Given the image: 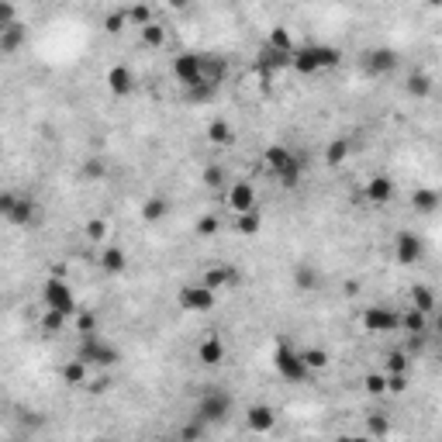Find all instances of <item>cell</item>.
I'll use <instances>...</instances> for the list:
<instances>
[{
    "label": "cell",
    "mask_w": 442,
    "mask_h": 442,
    "mask_svg": "<svg viewBox=\"0 0 442 442\" xmlns=\"http://www.w3.org/2000/svg\"><path fill=\"white\" fill-rule=\"evenodd\" d=\"M232 411H235V394L225 383H208V387L197 390L190 418L201 422L204 429H211V425H225L232 418Z\"/></svg>",
    "instance_id": "obj_1"
},
{
    "label": "cell",
    "mask_w": 442,
    "mask_h": 442,
    "mask_svg": "<svg viewBox=\"0 0 442 442\" xmlns=\"http://www.w3.org/2000/svg\"><path fill=\"white\" fill-rule=\"evenodd\" d=\"M263 166H266V173L277 180V187L284 190H294L301 187V180H304V169H308V159L301 156L294 145H270L266 153H263Z\"/></svg>",
    "instance_id": "obj_2"
},
{
    "label": "cell",
    "mask_w": 442,
    "mask_h": 442,
    "mask_svg": "<svg viewBox=\"0 0 442 442\" xmlns=\"http://www.w3.org/2000/svg\"><path fill=\"white\" fill-rule=\"evenodd\" d=\"M0 218L11 228H38L42 225V204L25 190H0Z\"/></svg>",
    "instance_id": "obj_3"
},
{
    "label": "cell",
    "mask_w": 442,
    "mask_h": 442,
    "mask_svg": "<svg viewBox=\"0 0 442 442\" xmlns=\"http://www.w3.org/2000/svg\"><path fill=\"white\" fill-rule=\"evenodd\" d=\"M73 359H80L87 370H90V366H97V370H111V366L121 363V349L114 346L111 339H104L100 332H90V335H80L76 356H73Z\"/></svg>",
    "instance_id": "obj_4"
},
{
    "label": "cell",
    "mask_w": 442,
    "mask_h": 442,
    "mask_svg": "<svg viewBox=\"0 0 442 442\" xmlns=\"http://www.w3.org/2000/svg\"><path fill=\"white\" fill-rule=\"evenodd\" d=\"M339 59H342V52L332 45H294V52H290V66L301 76H318V73L339 66Z\"/></svg>",
    "instance_id": "obj_5"
},
{
    "label": "cell",
    "mask_w": 442,
    "mask_h": 442,
    "mask_svg": "<svg viewBox=\"0 0 442 442\" xmlns=\"http://www.w3.org/2000/svg\"><path fill=\"white\" fill-rule=\"evenodd\" d=\"M42 304L49 308V311H59L63 318H76L80 315V301H76V294H73V287L66 284L63 277H49L45 287H42Z\"/></svg>",
    "instance_id": "obj_6"
},
{
    "label": "cell",
    "mask_w": 442,
    "mask_h": 442,
    "mask_svg": "<svg viewBox=\"0 0 442 442\" xmlns=\"http://www.w3.org/2000/svg\"><path fill=\"white\" fill-rule=\"evenodd\" d=\"M273 370H277V377L284 380V383H304V380L311 377L308 366L301 363V349H294L287 339H280L273 346Z\"/></svg>",
    "instance_id": "obj_7"
},
{
    "label": "cell",
    "mask_w": 442,
    "mask_h": 442,
    "mask_svg": "<svg viewBox=\"0 0 442 442\" xmlns=\"http://www.w3.org/2000/svg\"><path fill=\"white\" fill-rule=\"evenodd\" d=\"M359 325L366 328V332H401V315H394L387 304H370V308H363V315H359Z\"/></svg>",
    "instance_id": "obj_8"
},
{
    "label": "cell",
    "mask_w": 442,
    "mask_h": 442,
    "mask_svg": "<svg viewBox=\"0 0 442 442\" xmlns=\"http://www.w3.org/2000/svg\"><path fill=\"white\" fill-rule=\"evenodd\" d=\"M177 301H180V308H184V311H197V315H208V311L215 308L218 294H215V290H208L204 284H187V287H180Z\"/></svg>",
    "instance_id": "obj_9"
},
{
    "label": "cell",
    "mask_w": 442,
    "mask_h": 442,
    "mask_svg": "<svg viewBox=\"0 0 442 442\" xmlns=\"http://www.w3.org/2000/svg\"><path fill=\"white\" fill-rule=\"evenodd\" d=\"M246 429H249L253 436L273 432V429H277V411L270 408V405H253L249 414H246Z\"/></svg>",
    "instance_id": "obj_10"
},
{
    "label": "cell",
    "mask_w": 442,
    "mask_h": 442,
    "mask_svg": "<svg viewBox=\"0 0 442 442\" xmlns=\"http://www.w3.org/2000/svg\"><path fill=\"white\" fill-rule=\"evenodd\" d=\"M394 256H398V263H405V266L418 263V259H422V239H418L414 232H401V235L394 239Z\"/></svg>",
    "instance_id": "obj_11"
},
{
    "label": "cell",
    "mask_w": 442,
    "mask_h": 442,
    "mask_svg": "<svg viewBox=\"0 0 442 442\" xmlns=\"http://www.w3.org/2000/svg\"><path fill=\"white\" fill-rule=\"evenodd\" d=\"M225 201H228V208H232L235 215L256 211V190L249 187V184H232L228 193H225Z\"/></svg>",
    "instance_id": "obj_12"
},
{
    "label": "cell",
    "mask_w": 442,
    "mask_h": 442,
    "mask_svg": "<svg viewBox=\"0 0 442 442\" xmlns=\"http://www.w3.org/2000/svg\"><path fill=\"white\" fill-rule=\"evenodd\" d=\"M197 284H204L208 290H215V294H218L221 287L239 284V270H235V266H228V263H221V266H211V270H208Z\"/></svg>",
    "instance_id": "obj_13"
},
{
    "label": "cell",
    "mask_w": 442,
    "mask_h": 442,
    "mask_svg": "<svg viewBox=\"0 0 442 442\" xmlns=\"http://www.w3.org/2000/svg\"><path fill=\"white\" fill-rule=\"evenodd\" d=\"M107 87H111V94L114 97H128L135 90V73H131V66H111L107 69Z\"/></svg>",
    "instance_id": "obj_14"
},
{
    "label": "cell",
    "mask_w": 442,
    "mask_h": 442,
    "mask_svg": "<svg viewBox=\"0 0 442 442\" xmlns=\"http://www.w3.org/2000/svg\"><path fill=\"white\" fill-rule=\"evenodd\" d=\"M138 215H142V221H145V225L166 221V215H169V201H166V193H149V197L142 201Z\"/></svg>",
    "instance_id": "obj_15"
},
{
    "label": "cell",
    "mask_w": 442,
    "mask_h": 442,
    "mask_svg": "<svg viewBox=\"0 0 442 442\" xmlns=\"http://www.w3.org/2000/svg\"><path fill=\"white\" fill-rule=\"evenodd\" d=\"M100 270H104V273H111V277H121V273L128 270L125 249H121V246H111V242H107V246L100 249Z\"/></svg>",
    "instance_id": "obj_16"
},
{
    "label": "cell",
    "mask_w": 442,
    "mask_h": 442,
    "mask_svg": "<svg viewBox=\"0 0 442 442\" xmlns=\"http://www.w3.org/2000/svg\"><path fill=\"white\" fill-rule=\"evenodd\" d=\"M363 197H366L370 204H387V201L394 197V180H390V177H383V173H377L374 180H366Z\"/></svg>",
    "instance_id": "obj_17"
},
{
    "label": "cell",
    "mask_w": 442,
    "mask_h": 442,
    "mask_svg": "<svg viewBox=\"0 0 442 442\" xmlns=\"http://www.w3.org/2000/svg\"><path fill=\"white\" fill-rule=\"evenodd\" d=\"M197 359H201L204 366H218L221 359H225V342H221V335L201 339V342H197Z\"/></svg>",
    "instance_id": "obj_18"
},
{
    "label": "cell",
    "mask_w": 442,
    "mask_h": 442,
    "mask_svg": "<svg viewBox=\"0 0 442 442\" xmlns=\"http://www.w3.org/2000/svg\"><path fill=\"white\" fill-rule=\"evenodd\" d=\"M394 66H398V52H390V49H374V52H366V69H370L374 76L394 73Z\"/></svg>",
    "instance_id": "obj_19"
},
{
    "label": "cell",
    "mask_w": 442,
    "mask_h": 442,
    "mask_svg": "<svg viewBox=\"0 0 442 442\" xmlns=\"http://www.w3.org/2000/svg\"><path fill=\"white\" fill-rule=\"evenodd\" d=\"M87 377H90V370H87L80 359H66V363H63L66 387H87Z\"/></svg>",
    "instance_id": "obj_20"
},
{
    "label": "cell",
    "mask_w": 442,
    "mask_h": 442,
    "mask_svg": "<svg viewBox=\"0 0 442 442\" xmlns=\"http://www.w3.org/2000/svg\"><path fill=\"white\" fill-rule=\"evenodd\" d=\"M401 332H411V335H429V318L422 315V311H414V308H408V311L401 315Z\"/></svg>",
    "instance_id": "obj_21"
},
{
    "label": "cell",
    "mask_w": 442,
    "mask_h": 442,
    "mask_svg": "<svg viewBox=\"0 0 442 442\" xmlns=\"http://www.w3.org/2000/svg\"><path fill=\"white\" fill-rule=\"evenodd\" d=\"M273 56H284V59H290V52H294V42H290V35H287V28H273L270 32V45H266Z\"/></svg>",
    "instance_id": "obj_22"
},
{
    "label": "cell",
    "mask_w": 442,
    "mask_h": 442,
    "mask_svg": "<svg viewBox=\"0 0 442 442\" xmlns=\"http://www.w3.org/2000/svg\"><path fill=\"white\" fill-rule=\"evenodd\" d=\"M208 138H211L215 145H232V142H235V131H232V125H228L225 118H215V121L208 125Z\"/></svg>",
    "instance_id": "obj_23"
},
{
    "label": "cell",
    "mask_w": 442,
    "mask_h": 442,
    "mask_svg": "<svg viewBox=\"0 0 442 442\" xmlns=\"http://www.w3.org/2000/svg\"><path fill=\"white\" fill-rule=\"evenodd\" d=\"M301 363L308 366V374H318V370L328 366V352L318 346H308V349H301Z\"/></svg>",
    "instance_id": "obj_24"
},
{
    "label": "cell",
    "mask_w": 442,
    "mask_h": 442,
    "mask_svg": "<svg viewBox=\"0 0 442 442\" xmlns=\"http://www.w3.org/2000/svg\"><path fill=\"white\" fill-rule=\"evenodd\" d=\"M25 45V28L21 25H14V28H7V32H0V52L4 56H11V52H18Z\"/></svg>",
    "instance_id": "obj_25"
},
{
    "label": "cell",
    "mask_w": 442,
    "mask_h": 442,
    "mask_svg": "<svg viewBox=\"0 0 442 442\" xmlns=\"http://www.w3.org/2000/svg\"><path fill=\"white\" fill-rule=\"evenodd\" d=\"M138 38H142L145 49H159V45H166V28H162L159 21H153V25L138 28Z\"/></svg>",
    "instance_id": "obj_26"
},
{
    "label": "cell",
    "mask_w": 442,
    "mask_h": 442,
    "mask_svg": "<svg viewBox=\"0 0 442 442\" xmlns=\"http://www.w3.org/2000/svg\"><path fill=\"white\" fill-rule=\"evenodd\" d=\"M411 308L422 311V315H429V311L436 308V294H432L429 287H414V290H411Z\"/></svg>",
    "instance_id": "obj_27"
},
{
    "label": "cell",
    "mask_w": 442,
    "mask_h": 442,
    "mask_svg": "<svg viewBox=\"0 0 442 442\" xmlns=\"http://www.w3.org/2000/svg\"><path fill=\"white\" fill-rule=\"evenodd\" d=\"M107 232H111V228H107V221L104 218H90L87 225H83V235H87L90 242H97V246L107 242Z\"/></svg>",
    "instance_id": "obj_28"
},
{
    "label": "cell",
    "mask_w": 442,
    "mask_h": 442,
    "mask_svg": "<svg viewBox=\"0 0 442 442\" xmlns=\"http://www.w3.org/2000/svg\"><path fill=\"white\" fill-rule=\"evenodd\" d=\"M128 21L135 25V28H145V25H153V7L149 4H135V7H125Z\"/></svg>",
    "instance_id": "obj_29"
},
{
    "label": "cell",
    "mask_w": 442,
    "mask_h": 442,
    "mask_svg": "<svg viewBox=\"0 0 442 442\" xmlns=\"http://www.w3.org/2000/svg\"><path fill=\"white\" fill-rule=\"evenodd\" d=\"M401 374H408V356L405 352H390L387 363H383V377H401Z\"/></svg>",
    "instance_id": "obj_30"
},
{
    "label": "cell",
    "mask_w": 442,
    "mask_h": 442,
    "mask_svg": "<svg viewBox=\"0 0 442 442\" xmlns=\"http://www.w3.org/2000/svg\"><path fill=\"white\" fill-rule=\"evenodd\" d=\"M414 208H418V211H436V208H439V193L432 187L414 190Z\"/></svg>",
    "instance_id": "obj_31"
},
{
    "label": "cell",
    "mask_w": 442,
    "mask_h": 442,
    "mask_svg": "<svg viewBox=\"0 0 442 442\" xmlns=\"http://www.w3.org/2000/svg\"><path fill=\"white\" fill-rule=\"evenodd\" d=\"M346 156H349V138H335V142L328 145V153H325L328 166H339V162H342Z\"/></svg>",
    "instance_id": "obj_32"
},
{
    "label": "cell",
    "mask_w": 442,
    "mask_h": 442,
    "mask_svg": "<svg viewBox=\"0 0 442 442\" xmlns=\"http://www.w3.org/2000/svg\"><path fill=\"white\" fill-rule=\"evenodd\" d=\"M235 232H242V235H256V232H259V211H246V215H239Z\"/></svg>",
    "instance_id": "obj_33"
},
{
    "label": "cell",
    "mask_w": 442,
    "mask_h": 442,
    "mask_svg": "<svg viewBox=\"0 0 442 442\" xmlns=\"http://www.w3.org/2000/svg\"><path fill=\"white\" fill-rule=\"evenodd\" d=\"M66 328V318L59 311H49L45 308V315H42V332H49V335H56V332H63Z\"/></svg>",
    "instance_id": "obj_34"
},
{
    "label": "cell",
    "mask_w": 442,
    "mask_h": 442,
    "mask_svg": "<svg viewBox=\"0 0 442 442\" xmlns=\"http://www.w3.org/2000/svg\"><path fill=\"white\" fill-rule=\"evenodd\" d=\"M204 432H208V429H204L201 422L187 418V425L180 429V442H201V439H204Z\"/></svg>",
    "instance_id": "obj_35"
},
{
    "label": "cell",
    "mask_w": 442,
    "mask_h": 442,
    "mask_svg": "<svg viewBox=\"0 0 442 442\" xmlns=\"http://www.w3.org/2000/svg\"><path fill=\"white\" fill-rule=\"evenodd\" d=\"M204 184L215 187V190L225 187V169H221L218 162H208V166H204Z\"/></svg>",
    "instance_id": "obj_36"
},
{
    "label": "cell",
    "mask_w": 442,
    "mask_h": 442,
    "mask_svg": "<svg viewBox=\"0 0 442 442\" xmlns=\"http://www.w3.org/2000/svg\"><path fill=\"white\" fill-rule=\"evenodd\" d=\"M390 432V422H387V414H370V439L380 442L383 436Z\"/></svg>",
    "instance_id": "obj_37"
},
{
    "label": "cell",
    "mask_w": 442,
    "mask_h": 442,
    "mask_svg": "<svg viewBox=\"0 0 442 442\" xmlns=\"http://www.w3.org/2000/svg\"><path fill=\"white\" fill-rule=\"evenodd\" d=\"M125 25H128V14L125 11H111V14H107V18H104V28H107V32H125Z\"/></svg>",
    "instance_id": "obj_38"
},
{
    "label": "cell",
    "mask_w": 442,
    "mask_h": 442,
    "mask_svg": "<svg viewBox=\"0 0 442 442\" xmlns=\"http://www.w3.org/2000/svg\"><path fill=\"white\" fill-rule=\"evenodd\" d=\"M14 25H18V7L14 4H0V32H7Z\"/></svg>",
    "instance_id": "obj_39"
},
{
    "label": "cell",
    "mask_w": 442,
    "mask_h": 442,
    "mask_svg": "<svg viewBox=\"0 0 442 442\" xmlns=\"http://www.w3.org/2000/svg\"><path fill=\"white\" fill-rule=\"evenodd\" d=\"M76 328H80V335L97 332V315L94 311H80V315H76Z\"/></svg>",
    "instance_id": "obj_40"
},
{
    "label": "cell",
    "mask_w": 442,
    "mask_h": 442,
    "mask_svg": "<svg viewBox=\"0 0 442 442\" xmlns=\"http://www.w3.org/2000/svg\"><path fill=\"white\" fill-rule=\"evenodd\" d=\"M363 387H366L370 394H387V377H383V374H370V377L363 380Z\"/></svg>",
    "instance_id": "obj_41"
},
{
    "label": "cell",
    "mask_w": 442,
    "mask_h": 442,
    "mask_svg": "<svg viewBox=\"0 0 442 442\" xmlns=\"http://www.w3.org/2000/svg\"><path fill=\"white\" fill-rule=\"evenodd\" d=\"M218 228H221L218 215H204V218L197 221V232H201V235H215V232H218Z\"/></svg>",
    "instance_id": "obj_42"
},
{
    "label": "cell",
    "mask_w": 442,
    "mask_h": 442,
    "mask_svg": "<svg viewBox=\"0 0 442 442\" xmlns=\"http://www.w3.org/2000/svg\"><path fill=\"white\" fill-rule=\"evenodd\" d=\"M408 90L411 94H429V90H432V87H429V76H411Z\"/></svg>",
    "instance_id": "obj_43"
},
{
    "label": "cell",
    "mask_w": 442,
    "mask_h": 442,
    "mask_svg": "<svg viewBox=\"0 0 442 442\" xmlns=\"http://www.w3.org/2000/svg\"><path fill=\"white\" fill-rule=\"evenodd\" d=\"M83 177H90V180L104 177V162H100V159H90V162L83 166Z\"/></svg>",
    "instance_id": "obj_44"
},
{
    "label": "cell",
    "mask_w": 442,
    "mask_h": 442,
    "mask_svg": "<svg viewBox=\"0 0 442 442\" xmlns=\"http://www.w3.org/2000/svg\"><path fill=\"white\" fill-rule=\"evenodd\" d=\"M315 284H318L315 270H297V287H315Z\"/></svg>",
    "instance_id": "obj_45"
},
{
    "label": "cell",
    "mask_w": 442,
    "mask_h": 442,
    "mask_svg": "<svg viewBox=\"0 0 442 442\" xmlns=\"http://www.w3.org/2000/svg\"><path fill=\"white\" fill-rule=\"evenodd\" d=\"M405 383H408L405 374H401V377H387V390H390V394H401V390H405Z\"/></svg>",
    "instance_id": "obj_46"
},
{
    "label": "cell",
    "mask_w": 442,
    "mask_h": 442,
    "mask_svg": "<svg viewBox=\"0 0 442 442\" xmlns=\"http://www.w3.org/2000/svg\"><path fill=\"white\" fill-rule=\"evenodd\" d=\"M335 442H374L370 436H339Z\"/></svg>",
    "instance_id": "obj_47"
},
{
    "label": "cell",
    "mask_w": 442,
    "mask_h": 442,
    "mask_svg": "<svg viewBox=\"0 0 442 442\" xmlns=\"http://www.w3.org/2000/svg\"><path fill=\"white\" fill-rule=\"evenodd\" d=\"M0 156H4V142H0Z\"/></svg>",
    "instance_id": "obj_48"
},
{
    "label": "cell",
    "mask_w": 442,
    "mask_h": 442,
    "mask_svg": "<svg viewBox=\"0 0 442 442\" xmlns=\"http://www.w3.org/2000/svg\"><path fill=\"white\" fill-rule=\"evenodd\" d=\"M0 301H4V290H0Z\"/></svg>",
    "instance_id": "obj_49"
}]
</instances>
